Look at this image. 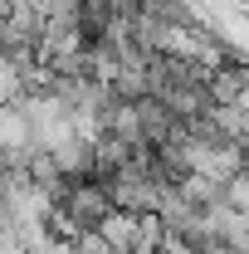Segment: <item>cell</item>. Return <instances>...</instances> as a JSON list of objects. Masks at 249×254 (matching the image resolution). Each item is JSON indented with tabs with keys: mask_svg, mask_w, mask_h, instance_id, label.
<instances>
[{
	"mask_svg": "<svg viewBox=\"0 0 249 254\" xmlns=\"http://www.w3.org/2000/svg\"><path fill=\"white\" fill-rule=\"evenodd\" d=\"M132 108H137V123H142V142L147 147H161V142H171L176 132H181V118L161 103V98H152V93H142V98H132Z\"/></svg>",
	"mask_w": 249,
	"mask_h": 254,
	"instance_id": "cell-1",
	"label": "cell"
},
{
	"mask_svg": "<svg viewBox=\"0 0 249 254\" xmlns=\"http://www.w3.org/2000/svg\"><path fill=\"white\" fill-rule=\"evenodd\" d=\"M205 225H210V235L225 240L230 250L249 254V210H230V205H210L205 210Z\"/></svg>",
	"mask_w": 249,
	"mask_h": 254,
	"instance_id": "cell-2",
	"label": "cell"
},
{
	"mask_svg": "<svg viewBox=\"0 0 249 254\" xmlns=\"http://www.w3.org/2000/svg\"><path fill=\"white\" fill-rule=\"evenodd\" d=\"M49 157H54V166H59L68 181L93 176V142H83L78 132H73V137H63L59 147H49Z\"/></svg>",
	"mask_w": 249,
	"mask_h": 254,
	"instance_id": "cell-3",
	"label": "cell"
},
{
	"mask_svg": "<svg viewBox=\"0 0 249 254\" xmlns=\"http://www.w3.org/2000/svg\"><path fill=\"white\" fill-rule=\"evenodd\" d=\"M127 157H132V142H123L118 132H98L93 137V181H108Z\"/></svg>",
	"mask_w": 249,
	"mask_h": 254,
	"instance_id": "cell-4",
	"label": "cell"
},
{
	"mask_svg": "<svg viewBox=\"0 0 249 254\" xmlns=\"http://www.w3.org/2000/svg\"><path fill=\"white\" fill-rule=\"evenodd\" d=\"M132 230H137V215H132V210H118V205L98 220L103 245H118V250H127V245H132Z\"/></svg>",
	"mask_w": 249,
	"mask_h": 254,
	"instance_id": "cell-5",
	"label": "cell"
},
{
	"mask_svg": "<svg viewBox=\"0 0 249 254\" xmlns=\"http://www.w3.org/2000/svg\"><path fill=\"white\" fill-rule=\"evenodd\" d=\"M195 254H240V250H230L225 240H215V235H210V240H205V245H200Z\"/></svg>",
	"mask_w": 249,
	"mask_h": 254,
	"instance_id": "cell-6",
	"label": "cell"
},
{
	"mask_svg": "<svg viewBox=\"0 0 249 254\" xmlns=\"http://www.w3.org/2000/svg\"><path fill=\"white\" fill-rule=\"evenodd\" d=\"M0 254H20V245H15V235H10V230H0Z\"/></svg>",
	"mask_w": 249,
	"mask_h": 254,
	"instance_id": "cell-7",
	"label": "cell"
}]
</instances>
